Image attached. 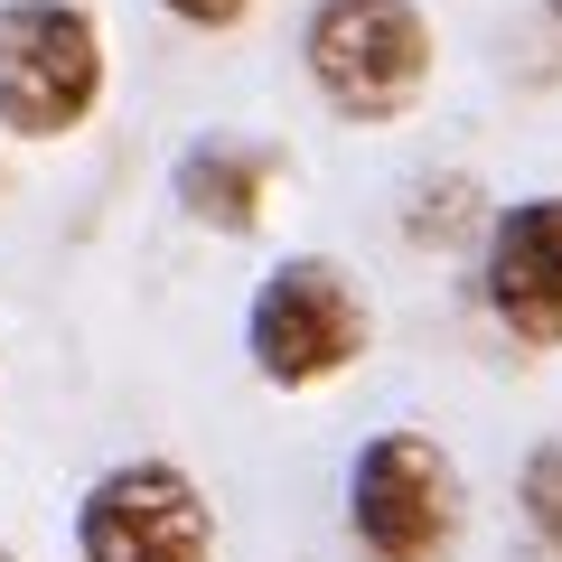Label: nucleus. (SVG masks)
<instances>
[{
    "label": "nucleus",
    "instance_id": "1",
    "mask_svg": "<svg viewBox=\"0 0 562 562\" xmlns=\"http://www.w3.org/2000/svg\"><path fill=\"white\" fill-rule=\"evenodd\" d=\"M301 57H310V85L328 94V113L394 122L422 103V85L441 66V38L413 0H310Z\"/></svg>",
    "mask_w": 562,
    "mask_h": 562
},
{
    "label": "nucleus",
    "instance_id": "2",
    "mask_svg": "<svg viewBox=\"0 0 562 562\" xmlns=\"http://www.w3.org/2000/svg\"><path fill=\"white\" fill-rule=\"evenodd\" d=\"M103 103V29L85 0H0V132L66 140Z\"/></svg>",
    "mask_w": 562,
    "mask_h": 562
},
{
    "label": "nucleus",
    "instance_id": "3",
    "mask_svg": "<svg viewBox=\"0 0 562 562\" xmlns=\"http://www.w3.org/2000/svg\"><path fill=\"white\" fill-rule=\"evenodd\" d=\"M244 357H254V375L281 384V394H310V384L347 375V366L366 357V301H357V281H347L328 254H281L272 272L254 281Z\"/></svg>",
    "mask_w": 562,
    "mask_h": 562
},
{
    "label": "nucleus",
    "instance_id": "4",
    "mask_svg": "<svg viewBox=\"0 0 562 562\" xmlns=\"http://www.w3.org/2000/svg\"><path fill=\"white\" fill-rule=\"evenodd\" d=\"M460 469L431 431H375L347 460V535L375 562H450L460 543Z\"/></svg>",
    "mask_w": 562,
    "mask_h": 562
},
{
    "label": "nucleus",
    "instance_id": "5",
    "mask_svg": "<svg viewBox=\"0 0 562 562\" xmlns=\"http://www.w3.org/2000/svg\"><path fill=\"white\" fill-rule=\"evenodd\" d=\"M85 562H216V506L179 460H113L76 497Z\"/></svg>",
    "mask_w": 562,
    "mask_h": 562
},
{
    "label": "nucleus",
    "instance_id": "6",
    "mask_svg": "<svg viewBox=\"0 0 562 562\" xmlns=\"http://www.w3.org/2000/svg\"><path fill=\"white\" fill-rule=\"evenodd\" d=\"M487 310L516 347H562V188L497 206L487 225Z\"/></svg>",
    "mask_w": 562,
    "mask_h": 562
},
{
    "label": "nucleus",
    "instance_id": "7",
    "mask_svg": "<svg viewBox=\"0 0 562 562\" xmlns=\"http://www.w3.org/2000/svg\"><path fill=\"white\" fill-rule=\"evenodd\" d=\"M272 169H281L272 140H225V132H206V140H188V150H179L169 188H179V206H188L198 225H216V235H254Z\"/></svg>",
    "mask_w": 562,
    "mask_h": 562
},
{
    "label": "nucleus",
    "instance_id": "8",
    "mask_svg": "<svg viewBox=\"0 0 562 562\" xmlns=\"http://www.w3.org/2000/svg\"><path fill=\"white\" fill-rule=\"evenodd\" d=\"M516 506H525V525H535V543L562 562V441H543L535 460H525V479H516Z\"/></svg>",
    "mask_w": 562,
    "mask_h": 562
},
{
    "label": "nucleus",
    "instance_id": "9",
    "mask_svg": "<svg viewBox=\"0 0 562 562\" xmlns=\"http://www.w3.org/2000/svg\"><path fill=\"white\" fill-rule=\"evenodd\" d=\"M160 10H169V20H188V29H235L254 0H160Z\"/></svg>",
    "mask_w": 562,
    "mask_h": 562
},
{
    "label": "nucleus",
    "instance_id": "10",
    "mask_svg": "<svg viewBox=\"0 0 562 562\" xmlns=\"http://www.w3.org/2000/svg\"><path fill=\"white\" fill-rule=\"evenodd\" d=\"M543 10H553V29H562V0H543Z\"/></svg>",
    "mask_w": 562,
    "mask_h": 562
},
{
    "label": "nucleus",
    "instance_id": "11",
    "mask_svg": "<svg viewBox=\"0 0 562 562\" xmlns=\"http://www.w3.org/2000/svg\"><path fill=\"white\" fill-rule=\"evenodd\" d=\"M0 562H20V553H10V543H0Z\"/></svg>",
    "mask_w": 562,
    "mask_h": 562
}]
</instances>
